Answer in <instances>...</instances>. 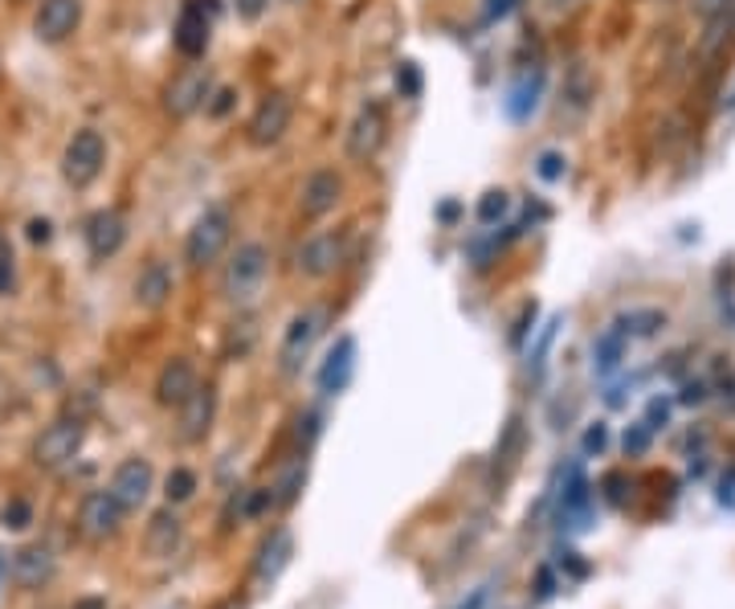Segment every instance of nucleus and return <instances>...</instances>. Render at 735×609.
I'll use <instances>...</instances> for the list:
<instances>
[{"label":"nucleus","mask_w":735,"mask_h":609,"mask_svg":"<svg viewBox=\"0 0 735 609\" xmlns=\"http://www.w3.org/2000/svg\"><path fill=\"white\" fill-rule=\"evenodd\" d=\"M266 275H270V250L261 246V242H242V246L233 250V258L225 262L221 295H225L233 307H249L258 299Z\"/></svg>","instance_id":"f257e3e1"},{"label":"nucleus","mask_w":735,"mask_h":609,"mask_svg":"<svg viewBox=\"0 0 735 609\" xmlns=\"http://www.w3.org/2000/svg\"><path fill=\"white\" fill-rule=\"evenodd\" d=\"M233 237V213L225 204H213L204 209L201 218L192 221V230L185 237V262L192 270H209L225 250H230Z\"/></svg>","instance_id":"f03ea898"},{"label":"nucleus","mask_w":735,"mask_h":609,"mask_svg":"<svg viewBox=\"0 0 735 609\" xmlns=\"http://www.w3.org/2000/svg\"><path fill=\"white\" fill-rule=\"evenodd\" d=\"M102 168H107V140H102V131L94 128L74 131L66 152H62V176H66V185H70V189H90L102 176Z\"/></svg>","instance_id":"7ed1b4c3"},{"label":"nucleus","mask_w":735,"mask_h":609,"mask_svg":"<svg viewBox=\"0 0 735 609\" xmlns=\"http://www.w3.org/2000/svg\"><path fill=\"white\" fill-rule=\"evenodd\" d=\"M389 140V111H385V102H364L356 119L347 123L344 131V152L352 164H368L380 156V147Z\"/></svg>","instance_id":"20e7f679"},{"label":"nucleus","mask_w":735,"mask_h":609,"mask_svg":"<svg viewBox=\"0 0 735 609\" xmlns=\"http://www.w3.org/2000/svg\"><path fill=\"white\" fill-rule=\"evenodd\" d=\"M87 442V425L82 418H58L49 421L37 442H33V463L42 466V470H62L66 463L78 458V450Z\"/></svg>","instance_id":"39448f33"},{"label":"nucleus","mask_w":735,"mask_h":609,"mask_svg":"<svg viewBox=\"0 0 735 609\" xmlns=\"http://www.w3.org/2000/svg\"><path fill=\"white\" fill-rule=\"evenodd\" d=\"M209 99H213V70L197 66V62L172 74V82L164 87V111L172 119H192L209 107Z\"/></svg>","instance_id":"423d86ee"},{"label":"nucleus","mask_w":735,"mask_h":609,"mask_svg":"<svg viewBox=\"0 0 735 609\" xmlns=\"http://www.w3.org/2000/svg\"><path fill=\"white\" fill-rule=\"evenodd\" d=\"M290 123H294V102H290V95L287 90H270V95H261L249 123H245V140H249V147H275L282 144Z\"/></svg>","instance_id":"0eeeda50"},{"label":"nucleus","mask_w":735,"mask_h":609,"mask_svg":"<svg viewBox=\"0 0 735 609\" xmlns=\"http://www.w3.org/2000/svg\"><path fill=\"white\" fill-rule=\"evenodd\" d=\"M213 21H216V0H185L180 16H176L172 42L180 49V58L201 62L209 42H213Z\"/></svg>","instance_id":"6e6552de"},{"label":"nucleus","mask_w":735,"mask_h":609,"mask_svg":"<svg viewBox=\"0 0 735 609\" xmlns=\"http://www.w3.org/2000/svg\"><path fill=\"white\" fill-rule=\"evenodd\" d=\"M323 328H327V311H323V307L299 311V315L290 320L287 335H282V348H278V368H282L287 377L303 368V361L311 356V348H315V340L323 335Z\"/></svg>","instance_id":"1a4fd4ad"},{"label":"nucleus","mask_w":735,"mask_h":609,"mask_svg":"<svg viewBox=\"0 0 735 609\" xmlns=\"http://www.w3.org/2000/svg\"><path fill=\"white\" fill-rule=\"evenodd\" d=\"M347 258V242L339 230H323V233H311L299 254H294V266H299V275L303 278H327L335 275Z\"/></svg>","instance_id":"9d476101"},{"label":"nucleus","mask_w":735,"mask_h":609,"mask_svg":"<svg viewBox=\"0 0 735 609\" xmlns=\"http://www.w3.org/2000/svg\"><path fill=\"white\" fill-rule=\"evenodd\" d=\"M123 503H119L111 491H90L82 503H78V532L87 540H94V544H102V540H115L119 528H123Z\"/></svg>","instance_id":"9b49d317"},{"label":"nucleus","mask_w":735,"mask_h":609,"mask_svg":"<svg viewBox=\"0 0 735 609\" xmlns=\"http://www.w3.org/2000/svg\"><path fill=\"white\" fill-rule=\"evenodd\" d=\"M339 201H344V176L335 168H315L299 189V213L307 221H323L327 213H335Z\"/></svg>","instance_id":"f8f14e48"},{"label":"nucleus","mask_w":735,"mask_h":609,"mask_svg":"<svg viewBox=\"0 0 735 609\" xmlns=\"http://www.w3.org/2000/svg\"><path fill=\"white\" fill-rule=\"evenodd\" d=\"M82 25V0H42L33 16V33L45 45H62Z\"/></svg>","instance_id":"ddd939ff"},{"label":"nucleus","mask_w":735,"mask_h":609,"mask_svg":"<svg viewBox=\"0 0 735 609\" xmlns=\"http://www.w3.org/2000/svg\"><path fill=\"white\" fill-rule=\"evenodd\" d=\"M82 237H87V250L94 262L115 258L123 242H127V218L119 209H94L87 225H82Z\"/></svg>","instance_id":"4468645a"},{"label":"nucleus","mask_w":735,"mask_h":609,"mask_svg":"<svg viewBox=\"0 0 735 609\" xmlns=\"http://www.w3.org/2000/svg\"><path fill=\"white\" fill-rule=\"evenodd\" d=\"M152 483H156V470H152L147 458H123V463L115 466L107 491L123 503V511H140L147 503V495H152Z\"/></svg>","instance_id":"2eb2a0df"},{"label":"nucleus","mask_w":735,"mask_h":609,"mask_svg":"<svg viewBox=\"0 0 735 609\" xmlns=\"http://www.w3.org/2000/svg\"><path fill=\"white\" fill-rule=\"evenodd\" d=\"M9 573H13V580L21 585V589H45L49 580H54V573H58V556H54V549L49 544H25V549L13 552V561H9Z\"/></svg>","instance_id":"dca6fc26"},{"label":"nucleus","mask_w":735,"mask_h":609,"mask_svg":"<svg viewBox=\"0 0 735 609\" xmlns=\"http://www.w3.org/2000/svg\"><path fill=\"white\" fill-rule=\"evenodd\" d=\"M352 377H356V335H339L332 344V352L323 356V364H319V392L323 397H339V392L352 385Z\"/></svg>","instance_id":"f3484780"},{"label":"nucleus","mask_w":735,"mask_h":609,"mask_svg":"<svg viewBox=\"0 0 735 609\" xmlns=\"http://www.w3.org/2000/svg\"><path fill=\"white\" fill-rule=\"evenodd\" d=\"M176 413H180V442H188V446L204 442L216 421V389L213 385H197V392Z\"/></svg>","instance_id":"a211bd4d"},{"label":"nucleus","mask_w":735,"mask_h":609,"mask_svg":"<svg viewBox=\"0 0 735 609\" xmlns=\"http://www.w3.org/2000/svg\"><path fill=\"white\" fill-rule=\"evenodd\" d=\"M290 561H294V536H290L287 528H275V532L258 544V556H254V580H258V585H275V580L290 568Z\"/></svg>","instance_id":"6ab92c4d"},{"label":"nucleus","mask_w":735,"mask_h":609,"mask_svg":"<svg viewBox=\"0 0 735 609\" xmlns=\"http://www.w3.org/2000/svg\"><path fill=\"white\" fill-rule=\"evenodd\" d=\"M197 368L185 361V356H172V361L159 368V377H156V406L164 409H180L197 392Z\"/></svg>","instance_id":"aec40b11"},{"label":"nucleus","mask_w":735,"mask_h":609,"mask_svg":"<svg viewBox=\"0 0 735 609\" xmlns=\"http://www.w3.org/2000/svg\"><path fill=\"white\" fill-rule=\"evenodd\" d=\"M172 287H176L172 270H168L159 258H152V262H144V270L135 275V287L131 290H135V303L144 307V311H159V307L172 299Z\"/></svg>","instance_id":"412c9836"},{"label":"nucleus","mask_w":735,"mask_h":609,"mask_svg":"<svg viewBox=\"0 0 735 609\" xmlns=\"http://www.w3.org/2000/svg\"><path fill=\"white\" fill-rule=\"evenodd\" d=\"M180 536H185V523H180V516H176L172 508L156 511V516L147 520V532H144L147 556H156V561L172 556V552L180 549Z\"/></svg>","instance_id":"4be33fe9"},{"label":"nucleus","mask_w":735,"mask_h":609,"mask_svg":"<svg viewBox=\"0 0 735 609\" xmlns=\"http://www.w3.org/2000/svg\"><path fill=\"white\" fill-rule=\"evenodd\" d=\"M539 95H544V70H523L511 82V90H506V115L515 119V123H523L535 111Z\"/></svg>","instance_id":"5701e85b"},{"label":"nucleus","mask_w":735,"mask_h":609,"mask_svg":"<svg viewBox=\"0 0 735 609\" xmlns=\"http://www.w3.org/2000/svg\"><path fill=\"white\" fill-rule=\"evenodd\" d=\"M625 352H630V332H625L621 323H613V328L592 344V368H597L601 377H613L621 368V361H625Z\"/></svg>","instance_id":"b1692460"},{"label":"nucleus","mask_w":735,"mask_h":609,"mask_svg":"<svg viewBox=\"0 0 735 609\" xmlns=\"http://www.w3.org/2000/svg\"><path fill=\"white\" fill-rule=\"evenodd\" d=\"M303 479H307V454L303 458H290V463L278 470L275 487H270V495H275V508H290V503L299 499V491H303Z\"/></svg>","instance_id":"393cba45"},{"label":"nucleus","mask_w":735,"mask_h":609,"mask_svg":"<svg viewBox=\"0 0 735 609\" xmlns=\"http://www.w3.org/2000/svg\"><path fill=\"white\" fill-rule=\"evenodd\" d=\"M254 340H258V328H254V320H245V315H242V320L230 323V340H225V352L242 361V356H249Z\"/></svg>","instance_id":"a878e982"},{"label":"nucleus","mask_w":735,"mask_h":609,"mask_svg":"<svg viewBox=\"0 0 735 609\" xmlns=\"http://www.w3.org/2000/svg\"><path fill=\"white\" fill-rule=\"evenodd\" d=\"M617 323L630 332V340H634V335H658V328H666V315L649 307V311H630V315L617 320Z\"/></svg>","instance_id":"bb28decb"},{"label":"nucleus","mask_w":735,"mask_h":609,"mask_svg":"<svg viewBox=\"0 0 735 609\" xmlns=\"http://www.w3.org/2000/svg\"><path fill=\"white\" fill-rule=\"evenodd\" d=\"M192 491H197V475H192L188 466L168 470V479H164V495H168V503H185V499H192Z\"/></svg>","instance_id":"cd10ccee"},{"label":"nucleus","mask_w":735,"mask_h":609,"mask_svg":"<svg viewBox=\"0 0 735 609\" xmlns=\"http://www.w3.org/2000/svg\"><path fill=\"white\" fill-rule=\"evenodd\" d=\"M506 209H511V197H506L503 189H490L482 192V201H478V221H482V225H494V221L506 218Z\"/></svg>","instance_id":"c85d7f7f"},{"label":"nucleus","mask_w":735,"mask_h":609,"mask_svg":"<svg viewBox=\"0 0 735 609\" xmlns=\"http://www.w3.org/2000/svg\"><path fill=\"white\" fill-rule=\"evenodd\" d=\"M0 523H4L9 532L30 528V523H33V503H30V499H9V503H4V511H0Z\"/></svg>","instance_id":"c756f323"},{"label":"nucleus","mask_w":735,"mask_h":609,"mask_svg":"<svg viewBox=\"0 0 735 609\" xmlns=\"http://www.w3.org/2000/svg\"><path fill=\"white\" fill-rule=\"evenodd\" d=\"M691 4H694V16H699V21H706V25L735 13V0H691Z\"/></svg>","instance_id":"7c9ffc66"},{"label":"nucleus","mask_w":735,"mask_h":609,"mask_svg":"<svg viewBox=\"0 0 735 609\" xmlns=\"http://www.w3.org/2000/svg\"><path fill=\"white\" fill-rule=\"evenodd\" d=\"M397 90H401L404 99H417V95H421V70H417V62H401V70H397Z\"/></svg>","instance_id":"2f4dec72"},{"label":"nucleus","mask_w":735,"mask_h":609,"mask_svg":"<svg viewBox=\"0 0 735 609\" xmlns=\"http://www.w3.org/2000/svg\"><path fill=\"white\" fill-rule=\"evenodd\" d=\"M649 434H654V430H649L646 421H637V425H630V430H625V438H621V446H625V454H646V450H649Z\"/></svg>","instance_id":"473e14b6"},{"label":"nucleus","mask_w":735,"mask_h":609,"mask_svg":"<svg viewBox=\"0 0 735 609\" xmlns=\"http://www.w3.org/2000/svg\"><path fill=\"white\" fill-rule=\"evenodd\" d=\"M16 287V262H13V250L0 246V299L4 295H13Z\"/></svg>","instance_id":"72a5a7b5"},{"label":"nucleus","mask_w":735,"mask_h":609,"mask_svg":"<svg viewBox=\"0 0 735 609\" xmlns=\"http://www.w3.org/2000/svg\"><path fill=\"white\" fill-rule=\"evenodd\" d=\"M564 173H568V164H564L560 152H544V156H539V176H544V180H560Z\"/></svg>","instance_id":"f704fd0d"},{"label":"nucleus","mask_w":735,"mask_h":609,"mask_svg":"<svg viewBox=\"0 0 735 609\" xmlns=\"http://www.w3.org/2000/svg\"><path fill=\"white\" fill-rule=\"evenodd\" d=\"M520 0H482V25H494V21H503L511 9H515Z\"/></svg>","instance_id":"c9c22d12"},{"label":"nucleus","mask_w":735,"mask_h":609,"mask_svg":"<svg viewBox=\"0 0 735 609\" xmlns=\"http://www.w3.org/2000/svg\"><path fill=\"white\" fill-rule=\"evenodd\" d=\"M233 99H237V95H233L230 87H225V90H213V99H209V107H204V111H209L213 119H225L233 111Z\"/></svg>","instance_id":"e433bc0d"},{"label":"nucleus","mask_w":735,"mask_h":609,"mask_svg":"<svg viewBox=\"0 0 735 609\" xmlns=\"http://www.w3.org/2000/svg\"><path fill=\"white\" fill-rule=\"evenodd\" d=\"M605 442H609V430L601 425V421H597L589 434H584V450H589V454H601V450H605Z\"/></svg>","instance_id":"4c0bfd02"},{"label":"nucleus","mask_w":735,"mask_h":609,"mask_svg":"<svg viewBox=\"0 0 735 609\" xmlns=\"http://www.w3.org/2000/svg\"><path fill=\"white\" fill-rule=\"evenodd\" d=\"M237 4V16H245V21H258L261 13H266V4L270 0H233Z\"/></svg>","instance_id":"58836bf2"},{"label":"nucleus","mask_w":735,"mask_h":609,"mask_svg":"<svg viewBox=\"0 0 735 609\" xmlns=\"http://www.w3.org/2000/svg\"><path fill=\"white\" fill-rule=\"evenodd\" d=\"M666 418H670V401H649V418H646L649 430H658V421L666 425Z\"/></svg>","instance_id":"ea45409f"},{"label":"nucleus","mask_w":735,"mask_h":609,"mask_svg":"<svg viewBox=\"0 0 735 609\" xmlns=\"http://www.w3.org/2000/svg\"><path fill=\"white\" fill-rule=\"evenodd\" d=\"M30 237H33V242H42V246H45V242L54 237V225H49V221H42V218L30 221Z\"/></svg>","instance_id":"a19ab883"},{"label":"nucleus","mask_w":735,"mask_h":609,"mask_svg":"<svg viewBox=\"0 0 735 609\" xmlns=\"http://www.w3.org/2000/svg\"><path fill=\"white\" fill-rule=\"evenodd\" d=\"M682 401H687V406H694V401H703V385H699V380H694V385H687V392H682Z\"/></svg>","instance_id":"79ce46f5"},{"label":"nucleus","mask_w":735,"mask_h":609,"mask_svg":"<svg viewBox=\"0 0 735 609\" xmlns=\"http://www.w3.org/2000/svg\"><path fill=\"white\" fill-rule=\"evenodd\" d=\"M74 609H107L102 597H82V601H74Z\"/></svg>","instance_id":"37998d69"},{"label":"nucleus","mask_w":735,"mask_h":609,"mask_svg":"<svg viewBox=\"0 0 735 609\" xmlns=\"http://www.w3.org/2000/svg\"><path fill=\"white\" fill-rule=\"evenodd\" d=\"M4 580H9V561H4V552H0V594H4Z\"/></svg>","instance_id":"c03bdc74"},{"label":"nucleus","mask_w":735,"mask_h":609,"mask_svg":"<svg viewBox=\"0 0 735 609\" xmlns=\"http://www.w3.org/2000/svg\"><path fill=\"white\" fill-rule=\"evenodd\" d=\"M216 609H245L242 601H225V606H216Z\"/></svg>","instance_id":"a18cd8bd"},{"label":"nucleus","mask_w":735,"mask_h":609,"mask_svg":"<svg viewBox=\"0 0 735 609\" xmlns=\"http://www.w3.org/2000/svg\"><path fill=\"white\" fill-rule=\"evenodd\" d=\"M727 107H735V90H732V99H727Z\"/></svg>","instance_id":"49530a36"}]
</instances>
